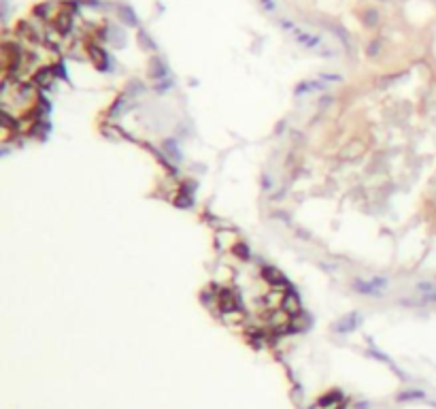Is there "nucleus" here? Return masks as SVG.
Masks as SVG:
<instances>
[{"mask_svg":"<svg viewBox=\"0 0 436 409\" xmlns=\"http://www.w3.org/2000/svg\"><path fill=\"white\" fill-rule=\"evenodd\" d=\"M264 7L266 9H275V5H270V0H264Z\"/></svg>","mask_w":436,"mask_h":409,"instance_id":"f257e3e1","label":"nucleus"}]
</instances>
